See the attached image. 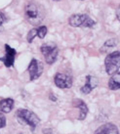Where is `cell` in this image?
Wrapping results in <instances>:
<instances>
[{
    "label": "cell",
    "instance_id": "6da1fadb",
    "mask_svg": "<svg viewBox=\"0 0 120 134\" xmlns=\"http://www.w3.org/2000/svg\"><path fill=\"white\" fill-rule=\"evenodd\" d=\"M16 116H17L18 121L22 125H28L32 130H34L40 122V119L37 115L33 112H31L29 110H26V109L18 110L16 113Z\"/></svg>",
    "mask_w": 120,
    "mask_h": 134
},
{
    "label": "cell",
    "instance_id": "7a4b0ae2",
    "mask_svg": "<svg viewBox=\"0 0 120 134\" xmlns=\"http://www.w3.org/2000/svg\"><path fill=\"white\" fill-rule=\"evenodd\" d=\"M25 16H26V21L30 23L31 25H33V26L41 23V21L43 20V17H44L41 9L39 8L37 4L34 3V2H29L26 6Z\"/></svg>",
    "mask_w": 120,
    "mask_h": 134
},
{
    "label": "cell",
    "instance_id": "3957f363",
    "mask_svg": "<svg viewBox=\"0 0 120 134\" xmlns=\"http://www.w3.org/2000/svg\"><path fill=\"white\" fill-rule=\"evenodd\" d=\"M106 74L109 75H114L120 69V52L115 51L109 54L105 60Z\"/></svg>",
    "mask_w": 120,
    "mask_h": 134
},
{
    "label": "cell",
    "instance_id": "277c9868",
    "mask_svg": "<svg viewBox=\"0 0 120 134\" xmlns=\"http://www.w3.org/2000/svg\"><path fill=\"white\" fill-rule=\"evenodd\" d=\"M68 24L73 27H93L96 22L86 14H76L68 19Z\"/></svg>",
    "mask_w": 120,
    "mask_h": 134
},
{
    "label": "cell",
    "instance_id": "5b68a950",
    "mask_svg": "<svg viewBox=\"0 0 120 134\" xmlns=\"http://www.w3.org/2000/svg\"><path fill=\"white\" fill-rule=\"evenodd\" d=\"M40 50H41V53L43 54L47 64L52 65L53 63H55L57 57H58V53H59L58 47L56 45L52 44V43H46V44L42 45Z\"/></svg>",
    "mask_w": 120,
    "mask_h": 134
},
{
    "label": "cell",
    "instance_id": "8992f818",
    "mask_svg": "<svg viewBox=\"0 0 120 134\" xmlns=\"http://www.w3.org/2000/svg\"><path fill=\"white\" fill-rule=\"evenodd\" d=\"M27 71L29 74V78L31 81L39 78V76L43 72V65L40 61L36 59H32L30 61L29 66L27 68Z\"/></svg>",
    "mask_w": 120,
    "mask_h": 134
},
{
    "label": "cell",
    "instance_id": "52a82bcc",
    "mask_svg": "<svg viewBox=\"0 0 120 134\" xmlns=\"http://www.w3.org/2000/svg\"><path fill=\"white\" fill-rule=\"evenodd\" d=\"M17 56V51L12 48L10 45H5V55L0 58V61L5 65V67L12 68L15 63V59Z\"/></svg>",
    "mask_w": 120,
    "mask_h": 134
},
{
    "label": "cell",
    "instance_id": "ba28073f",
    "mask_svg": "<svg viewBox=\"0 0 120 134\" xmlns=\"http://www.w3.org/2000/svg\"><path fill=\"white\" fill-rule=\"evenodd\" d=\"M54 82L57 87L61 89H68L72 86V78L68 75L58 72L55 77H54Z\"/></svg>",
    "mask_w": 120,
    "mask_h": 134
},
{
    "label": "cell",
    "instance_id": "9c48e42d",
    "mask_svg": "<svg viewBox=\"0 0 120 134\" xmlns=\"http://www.w3.org/2000/svg\"><path fill=\"white\" fill-rule=\"evenodd\" d=\"M99 84V80L97 77H95L93 75H87L86 76V82L81 88V92L83 94H89L93 89H95Z\"/></svg>",
    "mask_w": 120,
    "mask_h": 134
},
{
    "label": "cell",
    "instance_id": "30bf717a",
    "mask_svg": "<svg viewBox=\"0 0 120 134\" xmlns=\"http://www.w3.org/2000/svg\"><path fill=\"white\" fill-rule=\"evenodd\" d=\"M72 105L74 106L75 108L79 109V112L80 113H79L78 119L83 120L87 116V114H88V107H87V105L81 99H74L73 102H72Z\"/></svg>",
    "mask_w": 120,
    "mask_h": 134
},
{
    "label": "cell",
    "instance_id": "8fae6325",
    "mask_svg": "<svg viewBox=\"0 0 120 134\" xmlns=\"http://www.w3.org/2000/svg\"><path fill=\"white\" fill-rule=\"evenodd\" d=\"M95 134H119V131L113 123H105L99 127Z\"/></svg>",
    "mask_w": 120,
    "mask_h": 134
},
{
    "label": "cell",
    "instance_id": "7c38bea8",
    "mask_svg": "<svg viewBox=\"0 0 120 134\" xmlns=\"http://www.w3.org/2000/svg\"><path fill=\"white\" fill-rule=\"evenodd\" d=\"M13 107H14V100L11 98L0 100V113L3 114L10 113L13 110Z\"/></svg>",
    "mask_w": 120,
    "mask_h": 134
},
{
    "label": "cell",
    "instance_id": "4fadbf2b",
    "mask_svg": "<svg viewBox=\"0 0 120 134\" xmlns=\"http://www.w3.org/2000/svg\"><path fill=\"white\" fill-rule=\"evenodd\" d=\"M109 88L110 90L120 89V71H117L111 75L109 81Z\"/></svg>",
    "mask_w": 120,
    "mask_h": 134
},
{
    "label": "cell",
    "instance_id": "5bb4252c",
    "mask_svg": "<svg viewBox=\"0 0 120 134\" xmlns=\"http://www.w3.org/2000/svg\"><path fill=\"white\" fill-rule=\"evenodd\" d=\"M118 43V41L115 39V38H111V39H109L107 41H105V44L103 45V47L101 48V52H106V51H109V49L113 48V47H115Z\"/></svg>",
    "mask_w": 120,
    "mask_h": 134
},
{
    "label": "cell",
    "instance_id": "9a60e30c",
    "mask_svg": "<svg viewBox=\"0 0 120 134\" xmlns=\"http://www.w3.org/2000/svg\"><path fill=\"white\" fill-rule=\"evenodd\" d=\"M47 31H48V30H47V27L45 26H39L37 29V36L39 38H44L45 35L47 34Z\"/></svg>",
    "mask_w": 120,
    "mask_h": 134
},
{
    "label": "cell",
    "instance_id": "2e32d148",
    "mask_svg": "<svg viewBox=\"0 0 120 134\" xmlns=\"http://www.w3.org/2000/svg\"><path fill=\"white\" fill-rule=\"evenodd\" d=\"M35 36H37V29H33V30H29V32H28V34H27V37H26L27 42L31 43V42L33 41Z\"/></svg>",
    "mask_w": 120,
    "mask_h": 134
},
{
    "label": "cell",
    "instance_id": "e0dca14e",
    "mask_svg": "<svg viewBox=\"0 0 120 134\" xmlns=\"http://www.w3.org/2000/svg\"><path fill=\"white\" fill-rule=\"evenodd\" d=\"M6 125V118L3 113H0V128H3Z\"/></svg>",
    "mask_w": 120,
    "mask_h": 134
},
{
    "label": "cell",
    "instance_id": "ac0fdd59",
    "mask_svg": "<svg viewBox=\"0 0 120 134\" xmlns=\"http://www.w3.org/2000/svg\"><path fill=\"white\" fill-rule=\"evenodd\" d=\"M5 20H6L5 16H4L2 13H0V26H2V25H3V23L5 22Z\"/></svg>",
    "mask_w": 120,
    "mask_h": 134
},
{
    "label": "cell",
    "instance_id": "d6986e66",
    "mask_svg": "<svg viewBox=\"0 0 120 134\" xmlns=\"http://www.w3.org/2000/svg\"><path fill=\"white\" fill-rule=\"evenodd\" d=\"M116 17H117V19H118V21L120 22V7L117 9V11H116Z\"/></svg>",
    "mask_w": 120,
    "mask_h": 134
},
{
    "label": "cell",
    "instance_id": "ffe728a7",
    "mask_svg": "<svg viewBox=\"0 0 120 134\" xmlns=\"http://www.w3.org/2000/svg\"><path fill=\"white\" fill-rule=\"evenodd\" d=\"M54 1H60V0H54Z\"/></svg>",
    "mask_w": 120,
    "mask_h": 134
}]
</instances>
